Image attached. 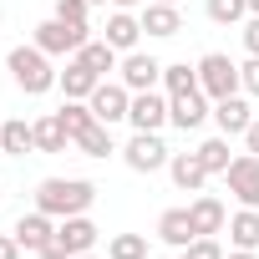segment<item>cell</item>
Masks as SVG:
<instances>
[{"mask_svg": "<svg viewBox=\"0 0 259 259\" xmlns=\"http://www.w3.org/2000/svg\"><path fill=\"white\" fill-rule=\"evenodd\" d=\"M122 158H127V168L133 173H158V168H168V148H163V138L158 133H133V143L122 148Z\"/></svg>", "mask_w": 259, "mask_h": 259, "instance_id": "cell-6", "label": "cell"}, {"mask_svg": "<svg viewBox=\"0 0 259 259\" xmlns=\"http://www.w3.org/2000/svg\"><path fill=\"white\" fill-rule=\"evenodd\" d=\"M76 259H92V254H76Z\"/></svg>", "mask_w": 259, "mask_h": 259, "instance_id": "cell-41", "label": "cell"}, {"mask_svg": "<svg viewBox=\"0 0 259 259\" xmlns=\"http://www.w3.org/2000/svg\"><path fill=\"white\" fill-rule=\"evenodd\" d=\"M11 234H16V244H21V249L41 254V244H46V239L56 234V224H51V213H41V208H36V213H21Z\"/></svg>", "mask_w": 259, "mask_h": 259, "instance_id": "cell-13", "label": "cell"}, {"mask_svg": "<svg viewBox=\"0 0 259 259\" xmlns=\"http://www.w3.org/2000/svg\"><path fill=\"white\" fill-rule=\"evenodd\" d=\"M138 36H143V21H138V16H127V11H112V16H107V31H102V41H107V46L133 51V46H138Z\"/></svg>", "mask_w": 259, "mask_h": 259, "instance_id": "cell-16", "label": "cell"}, {"mask_svg": "<svg viewBox=\"0 0 259 259\" xmlns=\"http://www.w3.org/2000/svg\"><path fill=\"white\" fill-rule=\"evenodd\" d=\"M0 259H21V244H16V234H0Z\"/></svg>", "mask_w": 259, "mask_h": 259, "instance_id": "cell-34", "label": "cell"}, {"mask_svg": "<svg viewBox=\"0 0 259 259\" xmlns=\"http://www.w3.org/2000/svg\"><path fill=\"white\" fill-rule=\"evenodd\" d=\"M87 102H92V117L107 122V127L112 122H127V112H133V92H127L122 81H97V92Z\"/></svg>", "mask_w": 259, "mask_h": 259, "instance_id": "cell-7", "label": "cell"}, {"mask_svg": "<svg viewBox=\"0 0 259 259\" xmlns=\"http://www.w3.org/2000/svg\"><path fill=\"white\" fill-rule=\"evenodd\" d=\"M183 259H224V249H219L213 234H203V239H193V244L183 249Z\"/></svg>", "mask_w": 259, "mask_h": 259, "instance_id": "cell-31", "label": "cell"}, {"mask_svg": "<svg viewBox=\"0 0 259 259\" xmlns=\"http://www.w3.org/2000/svg\"><path fill=\"white\" fill-rule=\"evenodd\" d=\"M198 87H203V92L219 102V97H234L244 81H239V66H234L224 51H208V56L198 61Z\"/></svg>", "mask_w": 259, "mask_h": 259, "instance_id": "cell-5", "label": "cell"}, {"mask_svg": "<svg viewBox=\"0 0 259 259\" xmlns=\"http://www.w3.org/2000/svg\"><path fill=\"white\" fill-rule=\"evenodd\" d=\"M158 239L163 244H173V249H188L198 234H193V219H188V208H168L163 219H158Z\"/></svg>", "mask_w": 259, "mask_h": 259, "instance_id": "cell-18", "label": "cell"}, {"mask_svg": "<svg viewBox=\"0 0 259 259\" xmlns=\"http://www.w3.org/2000/svg\"><path fill=\"white\" fill-rule=\"evenodd\" d=\"M188 219H193V234H198V239H203V234H224V203L208 198V193L188 203Z\"/></svg>", "mask_w": 259, "mask_h": 259, "instance_id": "cell-19", "label": "cell"}, {"mask_svg": "<svg viewBox=\"0 0 259 259\" xmlns=\"http://www.w3.org/2000/svg\"><path fill=\"white\" fill-rule=\"evenodd\" d=\"M213 122H219L224 138H244L249 122H254V112H249V102L234 92V97H219V102H213Z\"/></svg>", "mask_w": 259, "mask_h": 259, "instance_id": "cell-12", "label": "cell"}, {"mask_svg": "<svg viewBox=\"0 0 259 259\" xmlns=\"http://www.w3.org/2000/svg\"><path fill=\"white\" fill-rule=\"evenodd\" d=\"M229 239L234 249H259V208H239L229 219Z\"/></svg>", "mask_w": 259, "mask_h": 259, "instance_id": "cell-22", "label": "cell"}, {"mask_svg": "<svg viewBox=\"0 0 259 259\" xmlns=\"http://www.w3.org/2000/svg\"><path fill=\"white\" fill-rule=\"evenodd\" d=\"M198 158H203L208 173H229V163H234V158H229V138H208V143L198 148Z\"/></svg>", "mask_w": 259, "mask_h": 259, "instance_id": "cell-28", "label": "cell"}, {"mask_svg": "<svg viewBox=\"0 0 259 259\" xmlns=\"http://www.w3.org/2000/svg\"><path fill=\"white\" fill-rule=\"evenodd\" d=\"M92 244H97V224H92L87 213H71V219H61L56 234L41 244V259H76V254H87Z\"/></svg>", "mask_w": 259, "mask_h": 259, "instance_id": "cell-3", "label": "cell"}, {"mask_svg": "<svg viewBox=\"0 0 259 259\" xmlns=\"http://www.w3.org/2000/svg\"><path fill=\"white\" fill-rule=\"evenodd\" d=\"M239 81H244V92H254V97H259V56H254L249 66H239Z\"/></svg>", "mask_w": 259, "mask_h": 259, "instance_id": "cell-32", "label": "cell"}, {"mask_svg": "<svg viewBox=\"0 0 259 259\" xmlns=\"http://www.w3.org/2000/svg\"><path fill=\"white\" fill-rule=\"evenodd\" d=\"M107 259H148V234H117L107 244Z\"/></svg>", "mask_w": 259, "mask_h": 259, "instance_id": "cell-27", "label": "cell"}, {"mask_svg": "<svg viewBox=\"0 0 259 259\" xmlns=\"http://www.w3.org/2000/svg\"><path fill=\"white\" fill-rule=\"evenodd\" d=\"M163 6H178V0H163Z\"/></svg>", "mask_w": 259, "mask_h": 259, "instance_id": "cell-39", "label": "cell"}, {"mask_svg": "<svg viewBox=\"0 0 259 259\" xmlns=\"http://www.w3.org/2000/svg\"><path fill=\"white\" fill-rule=\"evenodd\" d=\"M224 259H254V249H234V254H224Z\"/></svg>", "mask_w": 259, "mask_h": 259, "instance_id": "cell-36", "label": "cell"}, {"mask_svg": "<svg viewBox=\"0 0 259 259\" xmlns=\"http://www.w3.org/2000/svg\"><path fill=\"white\" fill-rule=\"evenodd\" d=\"M224 178H229V193H234L244 208H259V158H254V153H239Z\"/></svg>", "mask_w": 259, "mask_h": 259, "instance_id": "cell-9", "label": "cell"}, {"mask_svg": "<svg viewBox=\"0 0 259 259\" xmlns=\"http://www.w3.org/2000/svg\"><path fill=\"white\" fill-rule=\"evenodd\" d=\"M92 6H107V0H92Z\"/></svg>", "mask_w": 259, "mask_h": 259, "instance_id": "cell-40", "label": "cell"}, {"mask_svg": "<svg viewBox=\"0 0 259 259\" xmlns=\"http://www.w3.org/2000/svg\"><path fill=\"white\" fill-rule=\"evenodd\" d=\"M168 173H173V183H178L183 193H198L203 178H208V168H203L198 153H173V158H168Z\"/></svg>", "mask_w": 259, "mask_h": 259, "instance_id": "cell-15", "label": "cell"}, {"mask_svg": "<svg viewBox=\"0 0 259 259\" xmlns=\"http://www.w3.org/2000/svg\"><path fill=\"white\" fill-rule=\"evenodd\" d=\"M244 46H249V56H259V16L244 26Z\"/></svg>", "mask_w": 259, "mask_h": 259, "instance_id": "cell-33", "label": "cell"}, {"mask_svg": "<svg viewBox=\"0 0 259 259\" xmlns=\"http://www.w3.org/2000/svg\"><path fill=\"white\" fill-rule=\"evenodd\" d=\"M143 31H148V36H178V31H183V21H178V6L148 0V11H143Z\"/></svg>", "mask_w": 259, "mask_h": 259, "instance_id": "cell-20", "label": "cell"}, {"mask_svg": "<svg viewBox=\"0 0 259 259\" xmlns=\"http://www.w3.org/2000/svg\"><path fill=\"white\" fill-rule=\"evenodd\" d=\"M249 11H254V16H259V0H249Z\"/></svg>", "mask_w": 259, "mask_h": 259, "instance_id": "cell-38", "label": "cell"}, {"mask_svg": "<svg viewBox=\"0 0 259 259\" xmlns=\"http://www.w3.org/2000/svg\"><path fill=\"white\" fill-rule=\"evenodd\" d=\"M36 127V153H66V143H71V133L61 127V117L56 112H46L41 122H31Z\"/></svg>", "mask_w": 259, "mask_h": 259, "instance_id": "cell-21", "label": "cell"}, {"mask_svg": "<svg viewBox=\"0 0 259 259\" xmlns=\"http://www.w3.org/2000/svg\"><path fill=\"white\" fill-rule=\"evenodd\" d=\"M6 71L16 76V87H21L26 97H41V92H51V87L61 81V76L51 71V56H46L36 41H31V46H16V51L6 56Z\"/></svg>", "mask_w": 259, "mask_h": 259, "instance_id": "cell-2", "label": "cell"}, {"mask_svg": "<svg viewBox=\"0 0 259 259\" xmlns=\"http://www.w3.org/2000/svg\"><path fill=\"white\" fill-rule=\"evenodd\" d=\"M97 198V188L87 178H46L36 188V208L51 213V219H71V213H87Z\"/></svg>", "mask_w": 259, "mask_h": 259, "instance_id": "cell-1", "label": "cell"}, {"mask_svg": "<svg viewBox=\"0 0 259 259\" xmlns=\"http://www.w3.org/2000/svg\"><path fill=\"white\" fill-rule=\"evenodd\" d=\"M244 11H249V0H208V21H219V26L244 21Z\"/></svg>", "mask_w": 259, "mask_h": 259, "instance_id": "cell-29", "label": "cell"}, {"mask_svg": "<svg viewBox=\"0 0 259 259\" xmlns=\"http://www.w3.org/2000/svg\"><path fill=\"white\" fill-rule=\"evenodd\" d=\"M76 148H81L87 158H107V153H117V143H112V127H107V122H92L87 133H76Z\"/></svg>", "mask_w": 259, "mask_h": 259, "instance_id": "cell-23", "label": "cell"}, {"mask_svg": "<svg viewBox=\"0 0 259 259\" xmlns=\"http://www.w3.org/2000/svg\"><path fill=\"white\" fill-rule=\"evenodd\" d=\"M0 153H6V158H26V153H36V127L21 122V117H11L6 127H0Z\"/></svg>", "mask_w": 259, "mask_h": 259, "instance_id": "cell-17", "label": "cell"}, {"mask_svg": "<svg viewBox=\"0 0 259 259\" xmlns=\"http://www.w3.org/2000/svg\"><path fill=\"white\" fill-rule=\"evenodd\" d=\"M244 148H249V153H254V158H259V117H254V122H249V133H244Z\"/></svg>", "mask_w": 259, "mask_h": 259, "instance_id": "cell-35", "label": "cell"}, {"mask_svg": "<svg viewBox=\"0 0 259 259\" xmlns=\"http://www.w3.org/2000/svg\"><path fill=\"white\" fill-rule=\"evenodd\" d=\"M163 81V61L148 56V51H127L122 56V87L127 92H153Z\"/></svg>", "mask_w": 259, "mask_h": 259, "instance_id": "cell-10", "label": "cell"}, {"mask_svg": "<svg viewBox=\"0 0 259 259\" xmlns=\"http://www.w3.org/2000/svg\"><path fill=\"white\" fill-rule=\"evenodd\" d=\"M97 81H102V76H97L81 56H71V61H66V71H61V92H66L71 102H87V97L97 92Z\"/></svg>", "mask_w": 259, "mask_h": 259, "instance_id": "cell-14", "label": "cell"}, {"mask_svg": "<svg viewBox=\"0 0 259 259\" xmlns=\"http://www.w3.org/2000/svg\"><path fill=\"white\" fill-rule=\"evenodd\" d=\"M112 6H117V11H133V6H138V0H112Z\"/></svg>", "mask_w": 259, "mask_h": 259, "instance_id": "cell-37", "label": "cell"}, {"mask_svg": "<svg viewBox=\"0 0 259 259\" xmlns=\"http://www.w3.org/2000/svg\"><path fill=\"white\" fill-rule=\"evenodd\" d=\"M127 122H133L138 133H158V127L168 122V97H158V92H133V112H127Z\"/></svg>", "mask_w": 259, "mask_h": 259, "instance_id": "cell-11", "label": "cell"}, {"mask_svg": "<svg viewBox=\"0 0 259 259\" xmlns=\"http://www.w3.org/2000/svg\"><path fill=\"white\" fill-rule=\"evenodd\" d=\"M163 87H168V97H178V92H193V87H198V66H188V61H173V66H163Z\"/></svg>", "mask_w": 259, "mask_h": 259, "instance_id": "cell-26", "label": "cell"}, {"mask_svg": "<svg viewBox=\"0 0 259 259\" xmlns=\"http://www.w3.org/2000/svg\"><path fill=\"white\" fill-rule=\"evenodd\" d=\"M87 41H92L87 26H66V21H56V16L36 26V46H41L46 56H76Z\"/></svg>", "mask_w": 259, "mask_h": 259, "instance_id": "cell-4", "label": "cell"}, {"mask_svg": "<svg viewBox=\"0 0 259 259\" xmlns=\"http://www.w3.org/2000/svg\"><path fill=\"white\" fill-rule=\"evenodd\" d=\"M87 11H92V0H56V21L66 26H87Z\"/></svg>", "mask_w": 259, "mask_h": 259, "instance_id": "cell-30", "label": "cell"}, {"mask_svg": "<svg viewBox=\"0 0 259 259\" xmlns=\"http://www.w3.org/2000/svg\"><path fill=\"white\" fill-rule=\"evenodd\" d=\"M213 97L203 92V87H193V92H178V97H168V122L173 127H183V133H193V127H203V117H213V107H208Z\"/></svg>", "mask_w": 259, "mask_h": 259, "instance_id": "cell-8", "label": "cell"}, {"mask_svg": "<svg viewBox=\"0 0 259 259\" xmlns=\"http://www.w3.org/2000/svg\"><path fill=\"white\" fill-rule=\"evenodd\" d=\"M76 56H81V61H87L102 81H107V71H117V66H122V61H117V46H107V41H87Z\"/></svg>", "mask_w": 259, "mask_h": 259, "instance_id": "cell-24", "label": "cell"}, {"mask_svg": "<svg viewBox=\"0 0 259 259\" xmlns=\"http://www.w3.org/2000/svg\"><path fill=\"white\" fill-rule=\"evenodd\" d=\"M0 158H6V153H0Z\"/></svg>", "mask_w": 259, "mask_h": 259, "instance_id": "cell-42", "label": "cell"}, {"mask_svg": "<svg viewBox=\"0 0 259 259\" xmlns=\"http://www.w3.org/2000/svg\"><path fill=\"white\" fill-rule=\"evenodd\" d=\"M56 117H61V127L71 133V143H76V133H87V127L97 122V117H92V102H71V97L61 102V112H56Z\"/></svg>", "mask_w": 259, "mask_h": 259, "instance_id": "cell-25", "label": "cell"}]
</instances>
